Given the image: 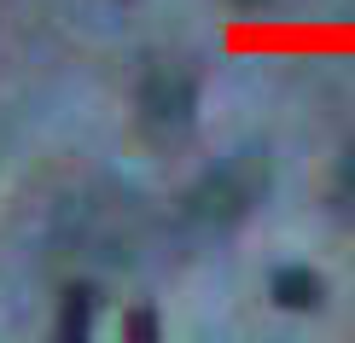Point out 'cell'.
Returning <instances> with one entry per match:
<instances>
[{
	"instance_id": "1",
	"label": "cell",
	"mask_w": 355,
	"mask_h": 343,
	"mask_svg": "<svg viewBox=\"0 0 355 343\" xmlns=\"http://www.w3.org/2000/svg\"><path fill=\"white\" fill-rule=\"evenodd\" d=\"M262 192H268V152L245 146V152L221 157L216 169H204L198 181H192L187 216L198 221V227H227V221H239V216L257 210Z\"/></svg>"
},
{
	"instance_id": "2",
	"label": "cell",
	"mask_w": 355,
	"mask_h": 343,
	"mask_svg": "<svg viewBox=\"0 0 355 343\" xmlns=\"http://www.w3.org/2000/svg\"><path fill=\"white\" fill-rule=\"evenodd\" d=\"M192 111H198V82H192L187 64H157V70H146V82H140V116H146V128L181 134V128L192 123Z\"/></svg>"
},
{
	"instance_id": "3",
	"label": "cell",
	"mask_w": 355,
	"mask_h": 343,
	"mask_svg": "<svg viewBox=\"0 0 355 343\" xmlns=\"http://www.w3.org/2000/svg\"><path fill=\"white\" fill-rule=\"evenodd\" d=\"M320 274H309V267H279L274 274V285H268V297L279 308H320Z\"/></svg>"
},
{
	"instance_id": "4",
	"label": "cell",
	"mask_w": 355,
	"mask_h": 343,
	"mask_svg": "<svg viewBox=\"0 0 355 343\" xmlns=\"http://www.w3.org/2000/svg\"><path fill=\"white\" fill-rule=\"evenodd\" d=\"M87 332H94V291L70 285L64 291V308H58V337H87Z\"/></svg>"
},
{
	"instance_id": "5",
	"label": "cell",
	"mask_w": 355,
	"mask_h": 343,
	"mask_svg": "<svg viewBox=\"0 0 355 343\" xmlns=\"http://www.w3.org/2000/svg\"><path fill=\"white\" fill-rule=\"evenodd\" d=\"M332 204H338V216H349V221H355V140H349V152L338 157V175H332Z\"/></svg>"
},
{
	"instance_id": "6",
	"label": "cell",
	"mask_w": 355,
	"mask_h": 343,
	"mask_svg": "<svg viewBox=\"0 0 355 343\" xmlns=\"http://www.w3.org/2000/svg\"><path fill=\"white\" fill-rule=\"evenodd\" d=\"M123 332H128V337H157V320H152V315H128Z\"/></svg>"
},
{
	"instance_id": "7",
	"label": "cell",
	"mask_w": 355,
	"mask_h": 343,
	"mask_svg": "<svg viewBox=\"0 0 355 343\" xmlns=\"http://www.w3.org/2000/svg\"><path fill=\"white\" fill-rule=\"evenodd\" d=\"M239 6H262V0H239Z\"/></svg>"
}]
</instances>
